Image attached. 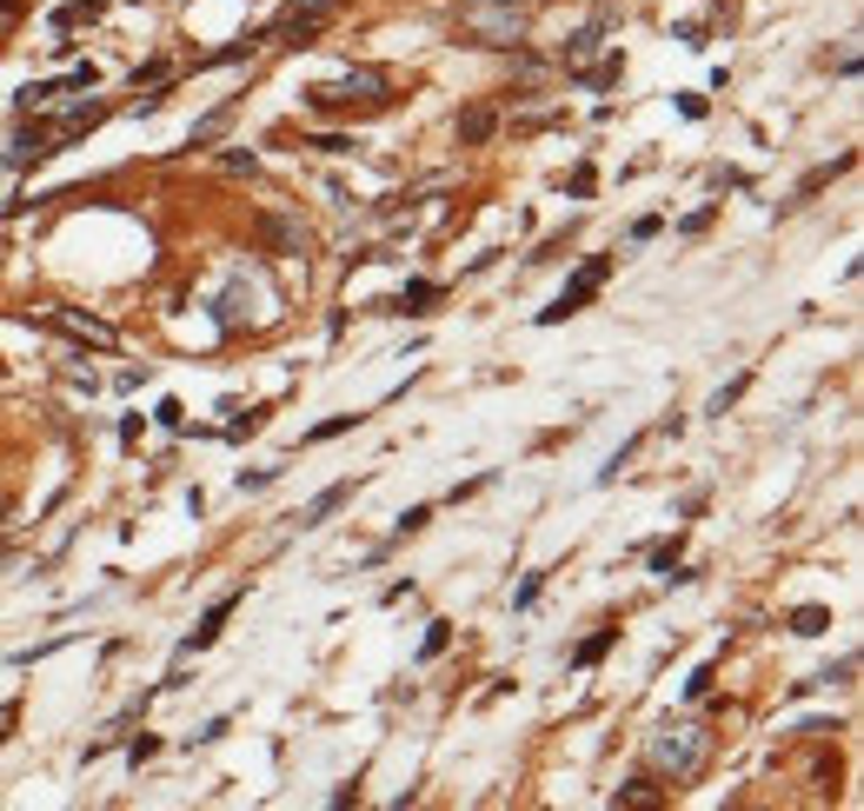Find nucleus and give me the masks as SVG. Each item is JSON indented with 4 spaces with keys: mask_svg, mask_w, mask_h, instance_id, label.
Returning <instances> with one entry per match:
<instances>
[{
    "mask_svg": "<svg viewBox=\"0 0 864 811\" xmlns=\"http://www.w3.org/2000/svg\"><path fill=\"white\" fill-rule=\"evenodd\" d=\"M825 625H831V612H825V606H805V612H792V632H798V638H818Z\"/></svg>",
    "mask_w": 864,
    "mask_h": 811,
    "instance_id": "dca6fc26",
    "label": "nucleus"
},
{
    "mask_svg": "<svg viewBox=\"0 0 864 811\" xmlns=\"http://www.w3.org/2000/svg\"><path fill=\"white\" fill-rule=\"evenodd\" d=\"M54 327L67 340H86V346H114V327H101V319H80V313H54Z\"/></svg>",
    "mask_w": 864,
    "mask_h": 811,
    "instance_id": "1a4fd4ad",
    "label": "nucleus"
},
{
    "mask_svg": "<svg viewBox=\"0 0 864 811\" xmlns=\"http://www.w3.org/2000/svg\"><path fill=\"white\" fill-rule=\"evenodd\" d=\"M360 420H366V413H339V420H326V426H313L306 439H313V446H319V439H339V433H353Z\"/></svg>",
    "mask_w": 864,
    "mask_h": 811,
    "instance_id": "6ab92c4d",
    "label": "nucleus"
},
{
    "mask_svg": "<svg viewBox=\"0 0 864 811\" xmlns=\"http://www.w3.org/2000/svg\"><path fill=\"white\" fill-rule=\"evenodd\" d=\"M80 21H101V0H73V8H60L54 14V27L67 34V27H80Z\"/></svg>",
    "mask_w": 864,
    "mask_h": 811,
    "instance_id": "2eb2a0df",
    "label": "nucleus"
},
{
    "mask_svg": "<svg viewBox=\"0 0 864 811\" xmlns=\"http://www.w3.org/2000/svg\"><path fill=\"white\" fill-rule=\"evenodd\" d=\"M612 804H658V785H652V778H632V785L612 791Z\"/></svg>",
    "mask_w": 864,
    "mask_h": 811,
    "instance_id": "f3484780",
    "label": "nucleus"
},
{
    "mask_svg": "<svg viewBox=\"0 0 864 811\" xmlns=\"http://www.w3.org/2000/svg\"><path fill=\"white\" fill-rule=\"evenodd\" d=\"M226 127H233V101H226V107H213V114H207V120L194 127V146H207V140H220Z\"/></svg>",
    "mask_w": 864,
    "mask_h": 811,
    "instance_id": "4468645a",
    "label": "nucleus"
},
{
    "mask_svg": "<svg viewBox=\"0 0 864 811\" xmlns=\"http://www.w3.org/2000/svg\"><path fill=\"white\" fill-rule=\"evenodd\" d=\"M393 80L380 73V67H353V73H339V80H319V87L306 94L319 114H353V107H386L393 94Z\"/></svg>",
    "mask_w": 864,
    "mask_h": 811,
    "instance_id": "f03ea898",
    "label": "nucleus"
},
{
    "mask_svg": "<svg viewBox=\"0 0 864 811\" xmlns=\"http://www.w3.org/2000/svg\"><path fill=\"white\" fill-rule=\"evenodd\" d=\"M632 459H639V439H626V446H619L612 459H605V466H598V485H612V479H619V472H626Z\"/></svg>",
    "mask_w": 864,
    "mask_h": 811,
    "instance_id": "a211bd4d",
    "label": "nucleus"
},
{
    "mask_svg": "<svg viewBox=\"0 0 864 811\" xmlns=\"http://www.w3.org/2000/svg\"><path fill=\"white\" fill-rule=\"evenodd\" d=\"M346 499H353V479H339V485H326V493H319V499H306V506L293 513V519H300V532H313V526H326V519H332V513H339Z\"/></svg>",
    "mask_w": 864,
    "mask_h": 811,
    "instance_id": "0eeeda50",
    "label": "nucleus"
},
{
    "mask_svg": "<svg viewBox=\"0 0 864 811\" xmlns=\"http://www.w3.org/2000/svg\"><path fill=\"white\" fill-rule=\"evenodd\" d=\"M605 280H612V254H592V260H585V267L565 280V293H559L546 313H539V327H559V319H572V313H579V306H585V299L605 286Z\"/></svg>",
    "mask_w": 864,
    "mask_h": 811,
    "instance_id": "20e7f679",
    "label": "nucleus"
},
{
    "mask_svg": "<svg viewBox=\"0 0 864 811\" xmlns=\"http://www.w3.org/2000/svg\"><path fill=\"white\" fill-rule=\"evenodd\" d=\"M492 127H499V114H492V107H466V114H459V140H466V146L492 140Z\"/></svg>",
    "mask_w": 864,
    "mask_h": 811,
    "instance_id": "9d476101",
    "label": "nucleus"
},
{
    "mask_svg": "<svg viewBox=\"0 0 864 811\" xmlns=\"http://www.w3.org/2000/svg\"><path fill=\"white\" fill-rule=\"evenodd\" d=\"M267 313H273V293L259 286V280H246V273L226 280V293H220V327H226V333H233V327H259Z\"/></svg>",
    "mask_w": 864,
    "mask_h": 811,
    "instance_id": "39448f33",
    "label": "nucleus"
},
{
    "mask_svg": "<svg viewBox=\"0 0 864 811\" xmlns=\"http://www.w3.org/2000/svg\"><path fill=\"white\" fill-rule=\"evenodd\" d=\"M745 386H751V379H745V373H738V379H732V386H719V392H712V413H725V405H738V399H745Z\"/></svg>",
    "mask_w": 864,
    "mask_h": 811,
    "instance_id": "4be33fe9",
    "label": "nucleus"
},
{
    "mask_svg": "<svg viewBox=\"0 0 864 811\" xmlns=\"http://www.w3.org/2000/svg\"><path fill=\"white\" fill-rule=\"evenodd\" d=\"M446 645H453V625L440 619V625H432V632H425V645H419V653H425V659H440V653H446Z\"/></svg>",
    "mask_w": 864,
    "mask_h": 811,
    "instance_id": "412c9836",
    "label": "nucleus"
},
{
    "mask_svg": "<svg viewBox=\"0 0 864 811\" xmlns=\"http://www.w3.org/2000/svg\"><path fill=\"white\" fill-rule=\"evenodd\" d=\"M466 34H479L486 47H518V40H526V8H505V0H466Z\"/></svg>",
    "mask_w": 864,
    "mask_h": 811,
    "instance_id": "7ed1b4c3",
    "label": "nucleus"
},
{
    "mask_svg": "<svg viewBox=\"0 0 864 811\" xmlns=\"http://www.w3.org/2000/svg\"><path fill=\"white\" fill-rule=\"evenodd\" d=\"M233 606H240V592H226V599H213V612L194 625V638H187V653H207V645L226 632V619H233Z\"/></svg>",
    "mask_w": 864,
    "mask_h": 811,
    "instance_id": "6e6552de",
    "label": "nucleus"
},
{
    "mask_svg": "<svg viewBox=\"0 0 864 811\" xmlns=\"http://www.w3.org/2000/svg\"><path fill=\"white\" fill-rule=\"evenodd\" d=\"M259 233H267L273 247H287V254H300V247H306V233H300V226H287V220H259Z\"/></svg>",
    "mask_w": 864,
    "mask_h": 811,
    "instance_id": "ddd939ff",
    "label": "nucleus"
},
{
    "mask_svg": "<svg viewBox=\"0 0 864 811\" xmlns=\"http://www.w3.org/2000/svg\"><path fill=\"white\" fill-rule=\"evenodd\" d=\"M645 759H652V772H665V778H691L705 765V725L699 718H658L652 725V739H645Z\"/></svg>",
    "mask_w": 864,
    "mask_h": 811,
    "instance_id": "f257e3e1",
    "label": "nucleus"
},
{
    "mask_svg": "<svg viewBox=\"0 0 864 811\" xmlns=\"http://www.w3.org/2000/svg\"><path fill=\"white\" fill-rule=\"evenodd\" d=\"M339 8H346V0H287L280 34H287L293 47H313V34H319L326 21H339Z\"/></svg>",
    "mask_w": 864,
    "mask_h": 811,
    "instance_id": "423d86ee",
    "label": "nucleus"
},
{
    "mask_svg": "<svg viewBox=\"0 0 864 811\" xmlns=\"http://www.w3.org/2000/svg\"><path fill=\"white\" fill-rule=\"evenodd\" d=\"M432 299H440V286H432V280H412V286H406V293L393 299V313H425Z\"/></svg>",
    "mask_w": 864,
    "mask_h": 811,
    "instance_id": "9b49d317",
    "label": "nucleus"
},
{
    "mask_svg": "<svg viewBox=\"0 0 864 811\" xmlns=\"http://www.w3.org/2000/svg\"><path fill=\"white\" fill-rule=\"evenodd\" d=\"M712 679H719V672H712V666H699V672L685 679V692H691V698H705V692H712Z\"/></svg>",
    "mask_w": 864,
    "mask_h": 811,
    "instance_id": "393cba45",
    "label": "nucleus"
},
{
    "mask_svg": "<svg viewBox=\"0 0 864 811\" xmlns=\"http://www.w3.org/2000/svg\"><path fill=\"white\" fill-rule=\"evenodd\" d=\"M539 592H546V573H526V586H518V592H512V606H533Z\"/></svg>",
    "mask_w": 864,
    "mask_h": 811,
    "instance_id": "b1692460",
    "label": "nucleus"
},
{
    "mask_svg": "<svg viewBox=\"0 0 864 811\" xmlns=\"http://www.w3.org/2000/svg\"><path fill=\"white\" fill-rule=\"evenodd\" d=\"M658 226H665V220H658V213H645V220H632V239H658Z\"/></svg>",
    "mask_w": 864,
    "mask_h": 811,
    "instance_id": "a878e982",
    "label": "nucleus"
},
{
    "mask_svg": "<svg viewBox=\"0 0 864 811\" xmlns=\"http://www.w3.org/2000/svg\"><path fill=\"white\" fill-rule=\"evenodd\" d=\"M40 153H47V133H21L8 160H14V167H27V160H40Z\"/></svg>",
    "mask_w": 864,
    "mask_h": 811,
    "instance_id": "aec40b11",
    "label": "nucleus"
},
{
    "mask_svg": "<svg viewBox=\"0 0 864 811\" xmlns=\"http://www.w3.org/2000/svg\"><path fill=\"white\" fill-rule=\"evenodd\" d=\"M505 8H533V0H505Z\"/></svg>",
    "mask_w": 864,
    "mask_h": 811,
    "instance_id": "bb28decb",
    "label": "nucleus"
},
{
    "mask_svg": "<svg viewBox=\"0 0 864 811\" xmlns=\"http://www.w3.org/2000/svg\"><path fill=\"white\" fill-rule=\"evenodd\" d=\"M612 638H619V625H605V632H592V638L579 645V653H572V659H579V666H598L605 653H612Z\"/></svg>",
    "mask_w": 864,
    "mask_h": 811,
    "instance_id": "f8f14e48",
    "label": "nucleus"
},
{
    "mask_svg": "<svg viewBox=\"0 0 864 811\" xmlns=\"http://www.w3.org/2000/svg\"><path fill=\"white\" fill-rule=\"evenodd\" d=\"M280 479V466H253V472H240V493H259V485H273Z\"/></svg>",
    "mask_w": 864,
    "mask_h": 811,
    "instance_id": "5701e85b",
    "label": "nucleus"
}]
</instances>
